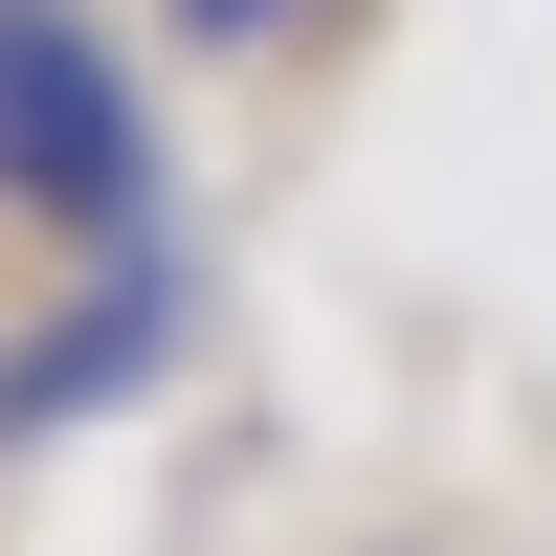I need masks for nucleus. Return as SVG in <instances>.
Returning a JSON list of instances; mask_svg holds the SVG:
<instances>
[{"mask_svg":"<svg viewBox=\"0 0 556 556\" xmlns=\"http://www.w3.org/2000/svg\"><path fill=\"white\" fill-rule=\"evenodd\" d=\"M0 223L23 245H156V89L89 0H0Z\"/></svg>","mask_w":556,"mask_h":556,"instance_id":"f257e3e1","label":"nucleus"},{"mask_svg":"<svg viewBox=\"0 0 556 556\" xmlns=\"http://www.w3.org/2000/svg\"><path fill=\"white\" fill-rule=\"evenodd\" d=\"M156 334H178V245H112V267L67 290V334L0 356V445H45V424H89V401H134V379H156Z\"/></svg>","mask_w":556,"mask_h":556,"instance_id":"f03ea898","label":"nucleus"},{"mask_svg":"<svg viewBox=\"0 0 556 556\" xmlns=\"http://www.w3.org/2000/svg\"><path fill=\"white\" fill-rule=\"evenodd\" d=\"M290 23H312V0H156V45H201V67H267Z\"/></svg>","mask_w":556,"mask_h":556,"instance_id":"7ed1b4c3","label":"nucleus"}]
</instances>
